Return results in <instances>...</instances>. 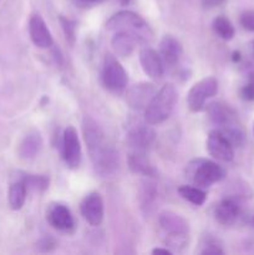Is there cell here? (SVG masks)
I'll return each mask as SVG.
<instances>
[{"label": "cell", "instance_id": "6da1fadb", "mask_svg": "<svg viewBox=\"0 0 254 255\" xmlns=\"http://www.w3.org/2000/svg\"><path fill=\"white\" fill-rule=\"evenodd\" d=\"M82 132L95 169L102 176L114 173L119 167V154L106 138L101 127L94 119L85 116L82 121Z\"/></svg>", "mask_w": 254, "mask_h": 255}, {"label": "cell", "instance_id": "7a4b0ae2", "mask_svg": "<svg viewBox=\"0 0 254 255\" xmlns=\"http://www.w3.org/2000/svg\"><path fill=\"white\" fill-rule=\"evenodd\" d=\"M177 102V91L172 84H166L156 92L144 111L148 125H159L171 116Z\"/></svg>", "mask_w": 254, "mask_h": 255}, {"label": "cell", "instance_id": "3957f363", "mask_svg": "<svg viewBox=\"0 0 254 255\" xmlns=\"http://www.w3.org/2000/svg\"><path fill=\"white\" fill-rule=\"evenodd\" d=\"M106 27L115 32H128L136 37L137 41H146L152 35L147 22L138 14L128 10L112 15L106 22Z\"/></svg>", "mask_w": 254, "mask_h": 255}, {"label": "cell", "instance_id": "277c9868", "mask_svg": "<svg viewBox=\"0 0 254 255\" xmlns=\"http://www.w3.org/2000/svg\"><path fill=\"white\" fill-rule=\"evenodd\" d=\"M158 223L162 231L166 233V243L172 248L178 249L179 247L186 246L187 236H188L189 227L188 222L179 214L173 212H163L158 218Z\"/></svg>", "mask_w": 254, "mask_h": 255}, {"label": "cell", "instance_id": "5b68a950", "mask_svg": "<svg viewBox=\"0 0 254 255\" xmlns=\"http://www.w3.org/2000/svg\"><path fill=\"white\" fill-rule=\"evenodd\" d=\"M187 174L197 187L207 188L213 183L222 181L226 177V171L216 162L198 159L189 164L187 168Z\"/></svg>", "mask_w": 254, "mask_h": 255}, {"label": "cell", "instance_id": "8992f818", "mask_svg": "<svg viewBox=\"0 0 254 255\" xmlns=\"http://www.w3.org/2000/svg\"><path fill=\"white\" fill-rule=\"evenodd\" d=\"M102 81H104L105 87L112 92H121L127 86L128 77H127L126 70L111 54H107L104 59Z\"/></svg>", "mask_w": 254, "mask_h": 255}, {"label": "cell", "instance_id": "52a82bcc", "mask_svg": "<svg viewBox=\"0 0 254 255\" xmlns=\"http://www.w3.org/2000/svg\"><path fill=\"white\" fill-rule=\"evenodd\" d=\"M218 91V82L214 77H204L194 84L187 96V104L192 112H199L203 110L204 104L208 99L213 97Z\"/></svg>", "mask_w": 254, "mask_h": 255}, {"label": "cell", "instance_id": "ba28073f", "mask_svg": "<svg viewBox=\"0 0 254 255\" xmlns=\"http://www.w3.org/2000/svg\"><path fill=\"white\" fill-rule=\"evenodd\" d=\"M62 158L70 168H77L81 162V146L75 127L67 126L62 137Z\"/></svg>", "mask_w": 254, "mask_h": 255}, {"label": "cell", "instance_id": "9c48e42d", "mask_svg": "<svg viewBox=\"0 0 254 255\" xmlns=\"http://www.w3.org/2000/svg\"><path fill=\"white\" fill-rule=\"evenodd\" d=\"M207 149L209 154L218 161L229 162L234 157L233 144L218 131H212L207 138Z\"/></svg>", "mask_w": 254, "mask_h": 255}, {"label": "cell", "instance_id": "30bf717a", "mask_svg": "<svg viewBox=\"0 0 254 255\" xmlns=\"http://www.w3.org/2000/svg\"><path fill=\"white\" fill-rule=\"evenodd\" d=\"M81 214L90 226L97 227L101 224L104 219V202L99 193L94 192L85 197L81 203Z\"/></svg>", "mask_w": 254, "mask_h": 255}, {"label": "cell", "instance_id": "8fae6325", "mask_svg": "<svg viewBox=\"0 0 254 255\" xmlns=\"http://www.w3.org/2000/svg\"><path fill=\"white\" fill-rule=\"evenodd\" d=\"M156 87L152 84L141 82V84L133 85L131 89L127 91L126 101L129 107L134 110L146 109L153 96L156 95Z\"/></svg>", "mask_w": 254, "mask_h": 255}, {"label": "cell", "instance_id": "7c38bea8", "mask_svg": "<svg viewBox=\"0 0 254 255\" xmlns=\"http://www.w3.org/2000/svg\"><path fill=\"white\" fill-rule=\"evenodd\" d=\"M46 219L52 228L57 231L69 232L74 229V218L70 213L69 208L64 204L54 203L47 208Z\"/></svg>", "mask_w": 254, "mask_h": 255}, {"label": "cell", "instance_id": "4fadbf2b", "mask_svg": "<svg viewBox=\"0 0 254 255\" xmlns=\"http://www.w3.org/2000/svg\"><path fill=\"white\" fill-rule=\"evenodd\" d=\"M29 34L35 46L47 49L52 45V36L47 29L44 19L40 15L34 14L29 20Z\"/></svg>", "mask_w": 254, "mask_h": 255}, {"label": "cell", "instance_id": "5bb4252c", "mask_svg": "<svg viewBox=\"0 0 254 255\" xmlns=\"http://www.w3.org/2000/svg\"><path fill=\"white\" fill-rule=\"evenodd\" d=\"M156 132L147 125H137L127 133V143L133 151H144L153 143Z\"/></svg>", "mask_w": 254, "mask_h": 255}, {"label": "cell", "instance_id": "9a60e30c", "mask_svg": "<svg viewBox=\"0 0 254 255\" xmlns=\"http://www.w3.org/2000/svg\"><path fill=\"white\" fill-rule=\"evenodd\" d=\"M139 62L144 74L151 79H159L163 75V61L156 50L143 47L139 51Z\"/></svg>", "mask_w": 254, "mask_h": 255}, {"label": "cell", "instance_id": "2e32d148", "mask_svg": "<svg viewBox=\"0 0 254 255\" xmlns=\"http://www.w3.org/2000/svg\"><path fill=\"white\" fill-rule=\"evenodd\" d=\"M182 55V45L176 37L164 35L159 42V56L167 66H174Z\"/></svg>", "mask_w": 254, "mask_h": 255}, {"label": "cell", "instance_id": "e0dca14e", "mask_svg": "<svg viewBox=\"0 0 254 255\" xmlns=\"http://www.w3.org/2000/svg\"><path fill=\"white\" fill-rule=\"evenodd\" d=\"M136 42V37L128 32H116L111 40L112 49L120 57H128L133 51Z\"/></svg>", "mask_w": 254, "mask_h": 255}, {"label": "cell", "instance_id": "ac0fdd59", "mask_svg": "<svg viewBox=\"0 0 254 255\" xmlns=\"http://www.w3.org/2000/svg\"><path fill=\"white\" fill-rule=\"evenodd\" d=\"M216 219L223 226H229L237 219L239 214V206L233 199H224L217 206Z\"/></svg>", "mask_w": 254, "mask_h": 255}, {"label": "cell", "instance_id": "d6986e66", "mask_svg": "<svg viewBox=\"0 0 254 255\" xmlns=\"http://www.w3.org/2000/svg\"><path fill=\"white\" fill-rule=\"evenodd\" d=\"M207 111H208V115L209 117H211L212 121L216 125H219L221 127H224L227 126V125H231L236 122L233 111L223 104L213 102V104L209 105Z\"/></svg>", "mask_w": 254, "mask_h": 255}, {"label": "cell", "instance_id": "ffe728a7", "mask_svg": "<svg viewBox=\"0 0 254 255\" xmlns=\"http://www.w3.org/2000/svg\"><path fill=\"white\" fill-rule=\"evenodd\" d=\"M129 168L134 173L143 174V176H154L156 171L147 159L144 151H133L128 157Z\"/></svg>", "mask_w": 254, "mask_h": 255}, {"label": "cell", "instance_id": "44dd1931", "mask_svg": "<svg viewBox=\"0 0 254 255\" xmlns=\"http://www.w3.org/2000/svg\"><path fill=\"white\" fill-rule=\"evenodd\" d=\"M26 193L27 187L22 179L15 182L10 186L7 199H9V206L12 211H19V209L22 208L25 199H26Z\"/></svg>", "mask_w": 254, "mask_h": 255}, {"label": "cell", "instance_id": "7402d4cb", "mask_svg": "<svg viewBox=\"0 0 254 255\" xmlns=\"http://www.w3.org/2000/svg\"><path fill=\"white\" fill-rule=\"evenodd\" d=\"M41 137L37 132H32L29 133L24 138V141L21 142V146H20L19 153L20 157L24 159H31L36 156L37 152L41 148Z\"/></svg>", "mask_w": 254, "mask_h": 255}, {"label": "cell", "instance_id": "603a6c76", "mask_svg": "<svg viewBox=\"0 0 254 255\" xmlns=\"http://www.w3.org/2000/svg\"><path fill=\"white\" fill-rule=\"evenodd\" d=\"M178 193L181 194L182 198L191 202L194 206H202L207 199V193L202 191L199 187L182 186L178 188Z\"/></svg>", "mask_w": 254, "mask_h": 255}, {"label": "cell", "instance_id": "cb8c5ba5", "mask_svg": "<svg viewBox=\"0 0 254 255\" xmlns=\"http://www.w3.org/2000/svg\"><path fill=\"white\" fill-rule=\"evenodd\" d=\"M213 30L223 40L233 39L234 34H236L234 26L226 16H218L213 20Z\"/></svg>", "mask_w": 254, "mask_h": 255}, {"label": "cell", "instance_id": "d4e9b609", "mask_svg": "<svg viewBox=\"0 0 254 255\" xmlns=\"http://www.w3.org/2000/svg\"><path fill=\"white\" fill-rule=\"evenodd\" d=\"M24 181V183L26 184L27 188L37 189V191H44L49 187V178H46L45 176H29L21 178Z\"/></svg>", "mask_w": 254, "mask_h": 255}, {"label": "cell", "instance_id": "484cf974", "mask_svg": "<svg viewBox=\"0 0 254 255\" xmlns=\"http://www.w3.org/2000/svg\"><path fill=\"white\" fill-rule=\"evenodd\" d=\"M241 24L246 30L254 31V11H252V10L244 11L241 15Z\"/></svg>", "mask_w": 254, "mask_h": 255}, {"label": "cell", "instance_id": "4316f807", "mask_svg": "<svg viewBox=\"0 0 254 255\" xmlns=\"http://www.w3.org/2000/svg\"><path fill=\"white\" fill-rule=\"evenodd\" d=\"M61 22H62V27H64L65 35H66V39L70 40V42H74L75 40V22L71 21L69 19H65V17H61Z\"/></svg>", "mask_w": 254, "mask_h": 255}, {"label": "cell", "instance_id": "83f0119b", "mask_svg": "<svg viewBox=\"0 0 254 255\" xmlns=\"http://www.w3.org/2000/svg\"><path fill=\"white\" fill-rule=\"evenodd\" d=\"M241 94L244 100H248V101L254 100V85H252L251 82H248V84L242 89Z\"/></svg>", "mask_w": 254, "mask_h": 255}, {"label": "cell", "instance_id": "f1b7e54d", "mask_svg": "<svg viewBox=\"0 0 254 255\" xmlns=\"http://www.w3.org/2000/svg\"><path fill=\"white\" fill-rule=\"evenodd\" d=\"M202 254H204V255H209V254H223V251H222V249H219L218 247H216V246H213V244H211V246H208L207 247L206 249H204V251H202Z\"/></svg>", "mask_w": 254, "mask_h": 255}, {"label": "cell", "instance_id": "f546056e", "mask_svg": "<svg viewBox=\"0 0 254 255\" xmlns=\"http://www.w3.org/2000/svg\"><path fill=\"white\" fill-rule=\"evenodd\" d=\"M223 1H224V0H202V2H203L204 6H208V7L221 5Z\"/></svg>", "mask_w": 254, "mask_h": 255}, {"label": "cell", "instance_id": "4dcf8cb0", "mask_svg": "<svg viewBox=\"0 0 254 255\" xmlns=\"http://www.w3.org/2000/svg\"><path fill=\"white\" fill-rule=\"evenodd\" d=\"M152 254H164V255H171L172 252L167 248H156L152 251Z\"/></svg>", "mask_w": 254, "mask_h": 255}, {"label": "cell", "instance_id": "1f68e13d", "mask_svg": "<svg viewBox=\"0 0 254 255\" xmlns=\"http://www.w3.org/2000/svg\"><path fill=\"white\" fill-rule=\"evenodd\" d=\"M249 82L254 85V61L252 62L251 67H249Z\"/></svg>", "mask_w": 254, "mask_h": 255}, {"label": "cell", "instance_id": "d6a6232c", "mask_svg": "<svg viewBox=\"0 0 254 255\" xmlns=\"http://www.w3.org/2000/svg\"><path fill=\"white\" fill-rule=\"evenodd\" d=\"M80 2H84V4H99L102 0H77Z\"/></svg>", "mask_w": 254, "mask_h": 255}, {"label": "cell", "instance_id": "836d02e7", "mask_svg": "<svg viewBox=\"0 0 254 255\" xmlns=\"http://www.w3.org/2000/svg\"><path fill=\"white\" fill-rule=\"evenodd\" d=\"M119 1L121 2L122 5H126V4H128V2H129V0H119Z\"/></svg>", "mask_w": 254, "mask_h": 255}]
</instances>
